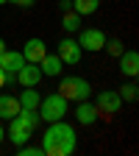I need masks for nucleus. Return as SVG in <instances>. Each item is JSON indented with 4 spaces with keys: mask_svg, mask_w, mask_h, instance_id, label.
I'll return each mask as SVG.
<instances>
[{
    "mask_svg": "<svg viewBox=\"0 0 139 156\" xmlns=\"http://www.w3.org/2000/svg\"><path fill=\"white\" fill-rule=\"evenodd\" d=\"M75 145H78V136H75V128L64 120H53L42 136V151L45 156H72L75 153Z\"/></svg>",
    "mask_w": 139,
    "mask_h": 156,
    "instance_id": "nucleus-1",
    "label": "nucleus"
},
{
    "mask_svg": "<svg viewBox=\"0 0 139 156\" xmlns=\"http://www.w3.org/2000/svg\"><path fill=\"white\" fill-rule=\"evenodd\" d=\"M75 117H78V123H81V126H92L97 120V106L95 103H86V101H78Z\"/></svg>",
    "mask_w": 139,
    "mask_h": 156,
    "instance_id": "nucleus-13",
    "label": "nucleus"
},
{
    "mask_svg": "<svg viewBox=\"0 0 139 156\" xmlns=\"http://www.w3.org/2000/svg\"><path fill=\"white\" fill-rule=\"evenodd\" d=\"M42 70H39V64H33V62H25L23 67L17 70V81L23 84V87H39V81H42Z\"/></svg>",
    "mask_w": 139,
    "mask_h": 156,
    "instance_id": "nucleus-9",
    "label": "nucleus"
},
{
    "mask_svg": "<svg viewBox=\"0 0 139 156\" xmlns=\"http://www.w3.org/2000/svg\"><path fill=\"white\" fill-rule=\"evenodd\" d=\"M25 92L17 98L19 109H39V101H42V92H36V87H23Z\"/></svg>",
    "mask_w": 139,
    "mask_h": 156,
    "instance_id": "nucleus-15",
    "label": "nucleus"
},
{
    "mask_svg": "<svg viewBox=\"0 0 139 156\" xmlns=\"http://www.w3.org/2000/svg\"><path fill=\"white\" fill-rule=\"evenodd\" d=\"M78 25H81V14H75L72 9H70V11H64V17H61V28H64L67 34H75V31H78Z\"/></svg>",
    "mask_w": 139,
    "mask_h": 156,
    "instance_id": "nucleus-17",
    "label": "nucleus"
},
{
    "mask_svg": "<svg viewBox=\"0 0 139 156\" xmlns=\"http://www.w3.org/2000/svg\"><path fill=\"white\" fill-rule=\"evenodd\" d=\"M61 67H64V62H61L56 53H45V58L39 62V70H42L45 78H56V75H61Z\"/></svg>",
    "mask_w": 139,
    "mask_h": 156,
    "instance_id": "nucleus-12",
    "label": "nucleus"
},
{
    "mask_svg": "<svg viewBox=\"0 0 139 156\" xmlns=\"http://www.w3.org/2000/svg\"><path fill=\"white\" fill-rule=\"evenodd\" d=\"M39 117L42 120H47V123H53V120H64L67 117V98L61 95V92H53V95H47V98H42L39 101Z\"/></svg>",
    "mask_w": 139,
    "mask_h": 156,
    "instance_id": "nucleus-2",
    "label": "nucleus"
},
{
    "mask_svg": "<svg viewBox=\"0 0 139 156\" xmlns=\"http://www.w3.org/2000/svg\"><path fill=\"white\" fill-rule=\"evenodd\" d=\"M56 56L61 58L64 64H70V67H75L78 62H81V56H84V50H81V45H78V39H61L58 42V48H56Z\"/></svg>",
    "mask_w": 139,
    "mask_h": 156,
    "instance_id": "nucleus-6",
    "label": "nucleus"
},
{
    "mask_svg": "<svg viewBox=\"0 0 139 156\" xmlns=\"http://www.w3.org/2000/svg\"><path fill=\"white\" fill-rule=\"evenodd\" d=\"M25 64V58H23V53L19 50H3V56H0V67H3V73H6V84H14L17 81V70Z\"/></svg>",
    "mask_w": 139,
    "mask_h": 156,
    "instance_id": "nucleus-5",
    "label": "nucleus"
},
{
    "mask_svg": "<svg viewBox=\"0 0 139 156\" xmlns=\"http://www.w3.org/2000/svg\"><path fill=\"white\" fill-rule=\"evenodd\" d=\"M117 58H120L123 75H128V78H136V75H139V53H136V50H123Z\"/></svg>",
    "mask_w": 139,
    "mask_h": 156,
    "instance_id": "nucleus-11",
    "label": "nucleus"
},
{
    "mask_svg": "<svg viewBox=\"0 0 139 156\" xmlns=\"http://www.w3.org/2000/svg\"><path fill=\"white\" fill-rule=\"evenodd\" d=\"M19 112V101L14 95H0V120H11Z\"/></svg>",
    "mask_w": 139,
    "mask_h": 156,
    "instance_id": "nucleus-14",
    "label": "nucleus"
},
{
    "mask_svg": "<svg viewBox=\"0 0 139 156\" xmlns=\"http://www.w3.org/2000/svg\"><path fill=\"white\" fill-rule=\"evenodd\" d=\"M33 131H36V128H33V126L25 120V117L17 112L11 120H9V131H6V136H11V142L19 148V145H25L31 136H33Z\"/></svg>",
    "mask_w": 139,
    "mask_h": 156,
    "instance_id": "nucleus-4",
    "label": "nucleus"
},
{
    "mask_svg": "<svg viewBox=\"0 0 139 156\" xmlns=\"http://www.w3.org/2000/svg\"><path fill=\"white\" fill-rule=\"evenodd\" d=\"M58 92H61L67 101H86V98L92 95V87H89V81L86 78H78V75H67V78H61V84H58Z\"/></svg>",
    "mask_w": 139,
    "mask_h": 156,
    "instance_id": "nucleus-3",
    "label": "nucleus"
},
{
    "mask_svg": "<svg viewBox=\"0 0 139 156\" xmlns=\"http://www.w3.org/2000/svg\"><path fill=\"white\" fill-rule=\"evenodd\" d=\"M19 53H23V58H25V62H33V64H39V62L45 58L47 48H45V42H42V39H28V42H25V48L19 50Z\"/></svg>",
    "mask_w": 139,
    "mask_h": 156,
    "instance_id": "nucleus-10",
    "label": "nucleus"
},
{
    "mask_svg": "<svg viewBox=\"0 0 139 156\" xmlns=\"http://www.w3.org/2000/svg\"><path fill=\"white\" fill-rule=\"evenodd\" d=\"M117 95H120V101H136L139 89H136V84H123L120 89H117Z\"/></svg>",
    "mask_w": 139,
    "mask_h": 156,
    "instance_id": "nucleus-18",
    "label": "nucleus"
},
{
    "mask_svg": "<svg viewBox=\"0 0 139 156\" xmlns=\"http://www.w3.org/2000/svg\"><path fill=\"white\" fill-rule=\"evenodd\" d=\"M97 114H117L120 112V106H123V101H120V95H117L114 89H103L100 95H97Z\"/></svg>",
    "mask_w": 139,
    "mask_h": 156,
    "instance_id": "nucleus-8",
    "label": "nucleus"
},
{
    "mask_svg": "<svg viewBox=\"0 0 139 156\" xmlns=\"http://www.w3.org/2000/svg\"><path fill=\"white\" fill-rule=\"evenodd\" d=\"M78 45H81V50L97 53V50H103V45H106V34L100 28H84L81 34H78Z\"/></svg>",
    "mask_w": 139,
    "mask_h": 156,
    "instance_id": "nucleus-7",
    "label": "nucleus"
},
{
    "mask_svg": "<svg viewBox=\"0 0 139 156\" xmlns=\"http://www.w3.org/2000/svg\"><path fill=\"white\" fill-rule=\"evenodd\" d=\"M58 6H61L64 11H70V9H72V0H61V3H58Z\"/></svg>",
    "mask_w": 139,
    "mask_h": 156,
    "instance_id": "nucleus-22",
    "label": "nucleus"
},
{
    "mask_svg": "<svg viewBox=\"0 0 139 156\" xmlns=\"http://www.w3.org/2000/svg\"><path fill=\"white\" fill-rule=\"evenodd\" d=\"M6 87V73H3V67H0V89Z\"/></svg>",
    "mask_w": 139,
    "mask_h": 156,
    "instance_id": "nucleus-23",
    "label": "nucleus"
},
{
    "mask_svg": "<svg viewBox=\"0 0 139 156\" xmlns=\"http://www.w3.org/2000/svg\"><path fill=\"white\" fill-rule=\"evenodd\" d=\"M3 50H6V42H3V39H0V56H3Z\"/></svg>",
    "mask_w": 139,
    "mask_h": 156,
    "instance_id": "nucleus-25",
    "label": "nucleus"
},
{
    "mask_svg": "<svg viewBox=\"0 0 139 156\" xmlns=\"http://www.w3.org/2000/svg\"><path fill=\"white\" fill-rule=\"evenodd\" d=\"M111 56H120L123 53V42H120V39H111V42H109V39H106V45H103Z\"/></svg>",
    "mask_w": 139,
    "mask_h": 156,
    "instance_id": "nucleus-20",
    "label": "nucleus"
},
{
    "mask_svg": "<svg viewBox=\"0 0 139 156\" xmlns=\"http://www.w3.org/2000/svg\"><path fill=\"white\" fill-rule=\"evenodd\" d=\"M3 140H6V128L0 126V142H3Z\"/></svg>",
    "mask_w": 139,
    "mask_h": 156,
    "instance_id": "nucleus-24",
    "label": "nucleus"
},
{
    "mask_svg": "<svg viewBox=\"0 0 139 156\" xmlns=\"http://www.w3.org/2000/svg\"><path fill=\"white\" fill-rule=\"evenodd\" d=\"M100 9V0H72V11L81 14V17H89Z\"/></svg>",
    "mask_w": 139,
    "mask_h": 156,
    "instance_id": "nucleus-16",
    "label": "nucleus"
},
{
    "mask_svg": "<svg viewBox=\"0 0 139 156\" xmlns=\"http://www.w3.org/2000/svg\"><path fill=\"white\" fill-rule=\"evenodd\" d=\"M11 3H17V6H23V9H28V6H33L36 0H11Z\"/></svg>",
    "mask_w": 139,
    "mask_h": 156,
    "instance_id": "nucleus-21",
    "label": "nucleus"
},
{
    "mask_svg": "<svg viewBox=\"0 0 139 156\" xmlns=\"http://www.w3.org/2000/svg\"><path fill=\"white\" fill-rule=\"evenodd\" d=\"M6 3H9V0H0V6H6Z\"/></svg>",
    "mask_w": 139,
    "mask_h": 156,
    "instance_id": "nucleus-26",
    "label": "nucleus"
},
{
    "mask_svg": "<svg viewBox=\"0 0 139 156\" xmlns=\"http://www.w3.org/2000/svg\"><path fill=\"white\" fill-rule=\"evenodd\" d=\"M19 156H45V151H42V145H19V151H17Z\"/></svg>",
    "mask_w": 139,
    "mask_h": 156,
    "instance_id": "nucleus-19",
    "label": "nucleus"
}]
</instances>
